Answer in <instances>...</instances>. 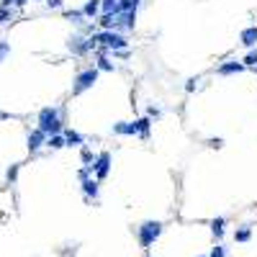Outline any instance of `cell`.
Returning <instances> with one entry per match:
<instances>
[{"instance_id": "d6a6232c", "label": "cell", "mask_w": 257, "mask_h": 257, "mask_svg": "<svg viewBox=\"0 0 257 257\" xmlns=\"http://www.w3.org/2000/svg\"><path fill=\"white\" fill-rule=\"evenodd\" d=\"M11 5H16V0H0V8H11Z\"/></svg>"}, {"instance_id": "6da1fadb", "label": "cell", "mask_w": 257, "mask_h": 257, "mask_svg": "<svg viewBox=\"0 0 257 257\" xmlns=\"http://www.w3.org/2000/svg\"><path fill=\"white\" fill-rule=\"evenodd\" d=\"M39 131H44L47 136H54V134H62L64 126H62V111L54 106H47L39 111Z\"/></svg>"}, {"instance_id": "836d02e7", "label": "cell", "mask_w": 257, "mask_h": 257, "mask_svg": "<svg viewBox=\"0 0 257 257\" xmlns=\"http://www.w3.org/2000/svg\"><path fill=\"white\" fill-rule=\"evenodd\" d=\"M26 3H29V0H16V5H18V8H21V5H26Z\"/></svg>"}, {"instance_id": "9a60e30c", "label": "cell", "mask_w": 257, "mask_h": 257, "mask_svg": "<svg viewBox=\"0 0 257 257\" xmlns=\"http://www.w3.org/2000/svg\"><path fill=\"white\" fill-rule=\"evenodd\" d=\"M98 13H100V0H88L85 5H82V16L85 18H98Z\"/></svg>"}, {"instance_id": "d6986e66", "label": "cell", "mask_w": 257, "mask_h": 257, "mask_svg": "<svg viewBox=\"0 0 257 257\" xmlns=\"http://www.w3.org/2000/svg\"><path fill=\"white\" fill-rule=\"evenodd\" d=\"M149 128H152V118H139V136L142 139H147V136H149Z\"/></svg>"}, {"instance_id": "5bb4252c", "label": "cell", "mask_w": 257, "mask_h": 257, "mask_svg": "<svg viewBox=\"0 0 257 257\" xmlns=\"http://www.w3.org/2000/svg\"><path fill=\"white\" fill-rule=\"evenodd\" d=\"M250 239H252V226H250V224H242V226H237V232H234V242L247 244Z\"/></svg>"}, {"instance_id": "30bf717a", "label": "cell", "mask_w": 257, "mask_h": 257, "mask_svg": "<svg viewBox=\"0 0 257 257\" xmlns=\"http://www.w3.org/2000/svg\"><path fill=\"white\" fill-rule=\"evenodd\" d=\"M244 70V62H237V59H232V62H224L221 67H219L216 72L221 77H226V75H237V72H242Z\"/></svg>"}, {"instance_id": "ffe728a7", "label": "cell", "mask_w": 257, "mask_h": 257, "mask_svg": "<svg viewBox=\"0 0 257 257\" xmlns=\"http://www.w3.org/2000/svg\"><path fill=\"white\" fill-rule=\"evenodd\" d=\"M95 67H98L100 72H113V70H116V64H113L111 59H108V57H100V59H98V64H95Z\"/></svg>"}, {"instance_id": "9c48e42d", "label": "cell", "mask_w": 257, "mask_h": 257, "mask_svg": "<svg viewBox=\"0 0 257 257\" xmlns=\"http://www.w3.org/2000/svg\"><path fill=\"white\" fill-rule=\"evenodd\" d=\"M239 41H242V47H247V49H257V26H247V29H242Z\"/></svg>"}, {"instance_id": "ba28073f", "label": "cell", "mask_w": 257, "mask_h": 257, "mask_svg": "<svg viewBox=\"0 0 257 257\" xmlns=\"http://www.w3.org/2000/svg\"><path fill=\"white\" fill-rule=\"evenodd\" d=\"M134 26H136V11H128V13H118V16H116L113 29H126V31H131Z\"/></svg>"}, {"instance_id": "277c9868", "label": "cell", "mask_w": 257, "mask_h": 257, "mask_svg": "<svg viewBox=\"0 0 257 257\" xmlns=\"http://www.w3.org/2000/svg\"><path fill=\"white\" fill-rule=\"evenodd\" d=\"M98 75H100L98 67L80 70L77 77H75V85H72V95H80V93H85V90H90V88H93L95 82H98Z\"/></svg>"}, {"instance_id": "8992f818", "label": "cell", "mask_w": 257, "mask_h": 257, "mask_svg": "<svg viewBox=\"0 0 257 257\" xmlns=\"http://www.w3.org/2000/svg\"><path fill=\"white\" fill-rule=\"evenodd\" d=\"M93 170H95V180H106L108 172H111V152H100L95 154V162H93Z\"/></svg>"}, {"instance_id": "484cf974", "label": "cell", "mask_w": 257, "mask_h": 257, "mask_svg": "<svg viewBox=\"0 0 257 257\" xmlns=\"http://www.w3.org/2000/svg\"><path fill=\"white\" fill-rule=\"evenodd\" d=\"M11 18H13V8H0V23L11 21Z\"/></svg>"}, {"instance_id": "f546056e", "label": "cell", "mask_w": 257, "mask_h": 257, "mask_svg": "<svg viewBox=\"0 0 257 257\" xmlns=\"http://www.w3.org/2000/svg\"><path fill=\"white\" fill-rule=\"evenodd\" d=\"M206 144H208V147H214V149H219V147H224V139H219V136H214V139H208Z\"/></svg>"}, {"instance_id": "52a82bcc", "label": "cell", "mask_w": 257, "mask_h": 257, "mask_svg": "<svg viewBox=\"0 0 257 257\" xmlns=\"http://www.w3.org/2000/svg\"><path fill=\"white\" fill-rule=\"evenodd\" d=\"M111 131L118 136H139V121H118L111 126Z\"/></svg>"}, {"instance_id": "7a4b0ae2", "label": "cell", "mask_w": 257, "mask_h": 257, "mask_svg": "<svg viewBox=\"0 0 257 257\" xmlns=\"http://www.w3.org/2000/svg\"><path fill=\"white\" fill-rule=\"evenodd\" d=\"M162 229H165L162 221H144V224H139V229H136V239H139L142 250H149V247L160 239Z\"/></svg>"}, {"instance_id": "e575fe53", "label": "cell", "mask_w": 257, "mask_h": 257, "mask_svg": "<svg viewBox=\"0 0 257 257\" xmlns=\"http://www.w3.org/2000/svg\"><path fill=\"white\" fill-rule=\"evenodd\" d=\"M198 257H208V255H198Z\"/></svg>"}, {"instance_id": "1f68e13d", "label": "cell", "mask_w": 257, "mask_h": 257, "mask_svg": "<svg viewBox=\"0 0 257 257\" xmlns=\"http://www.w3.org/2000/svg\"><path fill=\"white\" fill-rule=\"evenodd\" d=\"M47 5H49V8H54V11H57V8H62V0H47Z\"/></svg>"}, {"instance_id": "83f0119b", "label": "cell", "mask_w": 257, "mask_h": 257, "mask_svg": "<svg viewBox=\"0 0 257 257\" xmlns=\"http://www.w3.org/2000/svg\"><path fill=\"white\" fill-rule=\"evenodd\" d=\"M162 116V111H160V108H154V106H149V108H147V118H160Z\"/></svg>"}, {"instance_id": "603a6c76", "label": "cell", "mask_w": 257, "mask_h": 257, "mask_svg": "<svg viewBox=\"0 0 257 257\" xmlns=\"http://www.w3.org/2000/svg\"><path fill=\"white\" fill-rule=\"evenodd\" d=\"M242 62H244V67H257V49L247 52V57H244Z\"/></svg>"}, {"instance_id": "7402d4cb", "label": "cell", "mask_w": 257, "mask_h": 257, "mask_svg": "<svg viewBox=\"0 0 257 257\" xmlns=\"http://www.w3.org/2000/svg\"><path fill=\"white\" fill-rule=\"evenodd\" d=\"M80 157H82V165H85V167H88V165H93V162H95V154H93V152H90V149H88V147H82Z\"/></svg>"}, {"instance_id": "d4e9b609", "label": "cell", "mask_w": 257, "mask_h": 257, "mask_svg": "<svg viewBox=\"0 0 257 257\" xmlns=\"http://www.w3.org/2000/svg\"><path fill=\"white\" fill-rule=\"evenodd\" d=\"M93 172H95V170H93V165H88V167H80V170H77V178H80V183H82V180H88L90 175H93Z\"/></svg>"}, {"instance_id": "3957f363", "label": "cell", "mask_w": 257, "mask_h": 257, "mask_svg": "<svg viewBox=\"0 0 257 257\" xmlns=\"http://www.w3.org/2000/svg\"><path fill=\"white\" fill-rule=\"evenodd\" d=\"M90 39L95 41V47H103L108 52H124L126 49V39L121 34H116V31H100V34H93Z\"/></svg>"}, {"instance_id": "ac0fdd59", "label": "cell", "mask_w": 257, "mask_h": 257, "mask_svg": "<svg viewBox=\"0 0 257 257\" xmlns=\"http://www.w3.org/2000/svg\"><path fill=\"white\" fill-rule=\"evenodd\" d=\"M142 0H118V13H128V11H136Z\"/></svg>"}, {"instance_id": "4316f807", "label": "cell", "mask_w": 257, "mask_h": 257, "mask_svg": "<svg viewBox=\"0 0 257 257\" xmlns=\"http://www.w3.org/2000/svg\"><path fill=\"white\" fill-rule=\"evenodd\" d=\"M5 54H11V44H8V41H0V62L5 59Z\"/></svg>"}, {"instance_id": "cb8c5ba5", "label": "cell", "mask_w": 257, "mask_h": 257, "mask_svg": "<svg viewBox=\"0 0 257 257\" xmlns=\"http://www.w3.org/2000/svg\"><path fill=\"white\" fill-rule=\"evenodd\" d=\"M208 257H226V247H224L221 242H216V247L208 252Z\"/></svg>"}, {"instance_id": "5b68a950", "label": "cell", "mask_w": 257, "mask_h": 257, "mask_svg": "<svg viewBox=\"0 0 257 257\" xmlns=\"http://www.w3.org/2000/svg\"><path fill=\"white\" fill-rule=\"evenodd\" d=\"M67 49L75 54V57H82V54H88V52H95V41L93 39H85L82 34H75V36H70L67 39Z\"/></svg>"}, {"instance_id": "44dd1931", "label": "cell", "mask_w": 257, "mask_h": 257, "mask_svg": "<svg viewBox=\"0 0 257 257\" xmlns=\"http://www.w3.org/2000/svg\"><path fill=\"white\" fill-rule=\"evenodd\" d=\"M64 16H67V21H72L75 26H82V18H85V16H82V8H80V11H67Z\"/></svg>"}, {"instance_id": "4fadbf2b", "label": "cell", "mask_w": 257, "mask_h": 257, "mask_svg": "<svg viewBox=\"0 0 257 257\" xmlns=\"http://www.w3.org/2000/svg\"><path fill=\"white\" fill-rule=\"evenodd\" d=\"M82 193H85V198H98V193H100V183L93 180V178H88V180H82Z\"/></svg>"}, {"instance_id": "f1b7e54d", "label": "cell", "mask_w": 257, "mask_h": 257, "mask_svg": "<svg viewBox=\"0 0 257 257\" xmlns=\"http://www.w3.org/2000/svg\"><path fill=\"white\" fill-rule=\"evenodd\" d=\"M196 88H198V77H190V80L185 82V90H188V93H193Z\"/></svg>"}, {"instance_id": "7c38bea8", "label": "cell", "mask_w": 257, "mask_h": 257, "mask_svg": "<svg viewBox=\"0 0 257 257\" xmlns=\"http://www.w3.org/2000/svg\"><path fill=\"white\" fill-rule=\"evenodd\" d=\"M64 142H67V147H82L85 144V136H82L80 131H75V128H64Z\"/></svg>"}, {"instance_id": "2e32d148", "label": "cell", "mask_w": 257, "mask_h": 257, "mask_svg": "<svg viewBox=\"0 0 257 257\" xmlns=\"http://www.w3.org/2000/svg\"><path fill=\"white\" fill-rule=\"evenodd\" d=\"M224 226H226V216H216L214 221H211V234H214L219 242H221V237H224Z\"/></svg>"}, {"instance_id": "8fae6325", "label": "cell", "mask_w": 257, "mask_h": 257, "mask_svg": "<svg viewBox=\"0 0 257 257\" xmlns=\"http://www.w3.org/2000/svg\"><path fill=\"white\" fill-rule=\"evenodd\" d=\"M44 144H47V134L39 131V128H34V131L29 134V149L36 152V149H41Z\"/></svg>"}, {"instance_id": "d590c367", "label": "cell", "mask_w": 257, "mask_h": 257, "mask_svg": "<svg viewBox=\"0 0 257 257\" xmlns=\"http://www.w3.org/2000/svg\"><path fill=\"white\" fill-rule=\"evenodd\" d=\"M147 257H152V255H147Z\"/></svg>"}, {"instance_id": "e0dca14e", "label": "cell", "mask_w": 257, "mask_h": 257, "mask_svg": "<svg viewBox=\"0 0 257 257\" xmlns=\"http://www.w3.org/2000/svg\"><path fill=\"white\" fill-rule=\"evenodd\" d=\"M47 147H49V149H62V147H67V142H64V134L47 136Z\"/></svg>"}, {"instance_id": "4dcf8cb0", "label": "cell", "mask_w": 257, "mask_h": 257, "mask_svg": "<svg viewBox=\"0 0 257 257\" xmlns=\"http://www.w3.org/2000/svg\"><path fill=\"white\" fill-rule=\"evenodd\" d=\"M16 178H18V167H16V165H13V167H11V170H8V180H11V183H13Z\"/></svg>"}]
</instances>
